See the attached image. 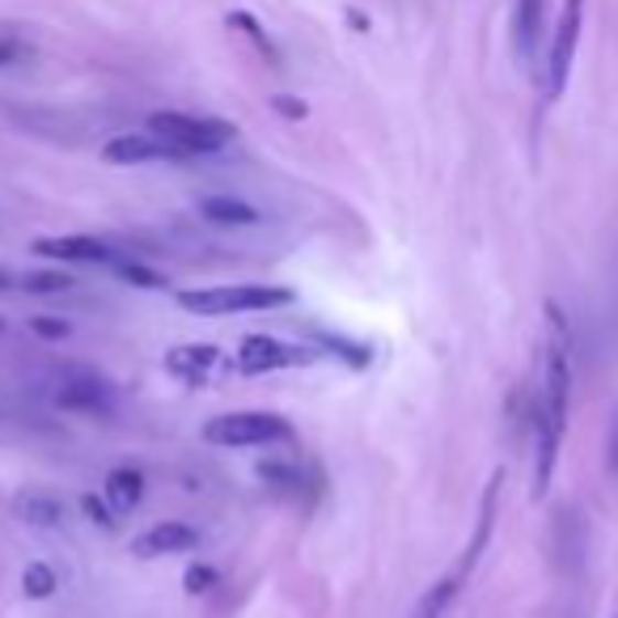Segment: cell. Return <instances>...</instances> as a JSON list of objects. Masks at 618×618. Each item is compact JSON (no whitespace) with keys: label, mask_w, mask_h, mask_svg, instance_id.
<instances>
[{"label":"cell","mask_w":618,"mask_h":618,"mask_svg":"<svg viewBox=\"0 0 618 618\" xmlns=\"http://www.w3.org/2000/svg\"><path fill=\"white\" fill-rule=\"evenodd\" d=\"M9 289H18V280H13V271L0 268V293H9Z\"/></svg>","instance_id":"obj_28"},{"label":"cell","mask_w":618,"mask_h":618,"mask_svg":"<svg viewBox=\"0 0 618 618\" xmlns=\"http://www.w3.org/2000/svg\"><path fill=\"white\" fill-rule=\"evenodd\" d=\"M326 348H335V356H344L348 365H356V369H365L369 365V348H360V344H348V339H339V335H323Z\"/></svg>","instance_id":"obj_20"},{"label":"cell","mask_w":618,"mask_h":618,"mask_svg":"<svg viewBox=\"0 0 618 618\" xmlns=\"http://www.w3.org/2000/svg\"><path fill=\"white\" fill-rule=\"evenodd\" d=\"M199 216L213 220V225H259L263 220L259 208H250L246 199H234V195H208V199H199Z\"/></svg>","instance_id":"obj_14"},{"label":"cell","mask_w":618,"mask_h":618,"mask_svg":"<svg viewBox=\"0 0 618 618\" xmlns=\"http://www.w3.org/2000/svg\"><path fill=\"white\" fill-rule=\"evenodd\" d=\"M119 275H123L128 284H135V289H149V293L165 289V275H158L153 268H140V263H119Z\"/></svg>","instance_id":"obj_19"},{"label":"cell","mask_w":618,"mask_h":618,"mask_svg":"<svg viewBox=\"0 0 618 618\" xmlns=\"http://www.w3.org/2000/svg\"><path fill=\"white\" fill-rule=\"evenodd\" d=\"M546 356H542V386L534 406V496L551 487L555 462L564 449L567 432V399H572V339L567 323L555 305H546Z\"/></svg>","instance_id":"obj_1"},{"label":"cell","mask_w":618,"mask_h":618,"mask_svg":"<svg viewBox=\"0 0 618 618\" xmlns=\"http://www.w3.org/2000/svg\"><path fill=\"white\" fill-rule=\"evenodd\" d=\"M22 517H26L30 525H43V530H52V525H59V521H64V505H59V500H52V496H30V500H22Z\"/></svg>","instance_id":"obj_16"},{"label":"cell","mask_w":618,"mask_h":618,"mask_svg":"<svg viewBox=\"0 0 618 618\" xmlns=\"http://www.w3.org/2000/svg\"><path fill=\"white\" fill-rule=\"evenodd\" d=\"M234 365L242 373H275V369H296V365H314V351L271 339V335H246Z\"/></svg>","instance_id":"obj_6"},{"label":"cell","mask_w":618,"mask_h":618,"mask_svg":"<svg viewBox=\"0 0 618 618\" xmlns=\"http://www.w3.org/2000/svg\"><path fill=\"white\" fill-rule=\"evenodd\" d=\"M296 296L289 289H271V284H225V289H195L178 293V305L187 314L220 318V314H254V310H284Z\"/></svg>","instance_id":"obj_2"},{"label":"cell","mask_w":618,"mask_h":618,"mask_svg":"<svg viewBox=\"0 0 618 618\" xmlns=\"http://www.w3.org/2000/svg\"><path fill=\"white\" fill-rule=\"evenodd\" d=\"M34 250L47 259H59V263H110L115 259L110 246L98 238H39Z\"/></svg>","instance_id":"obj_11"},{"label":"cell","mask_w":618,"mask_h":618,"mask_svg":"<svg viewBox=\"0 0 618 618\" xmlns=\"http://www.w3.org/2000/svg\"><path fill=\"white\" fill-rule=\"evenodd\" d=\"M22 55H26V43H18V39H0V68L13 64V59H22Z\"/></svg>","instance_id":"obj_25"},{"label":"cell","mask_w":618,"mask_h":618,"mask_svg":"<svg viewBox=\"0 0 618 618\" xmlns=\"http://www.w3.org/2000/svg\"><path fill=\"white\" fill-rule=\"evenodd\" d=\"M22 585H26V597H52V593H55V572L47 564H30L26 576H22Z\"/></svg>","instance_id":"obj_18"},{"label":"cell","mask_w":618,"mask_h":618,"mask_svg":"<svg viewBox=\"0 0 618 618\" xmlns=\"http://www.w3.org/2000/svg\"><path fill=\"white\" fill-rule=\"evenodd\" d=\"M213 585H216L213 567H191L187 572V589L191 593H204V589H213Z\"/></svg>","instance_id":"obj_24"},{"label":"cell","mask_w":618,"mask_h":618,"mask_svg":"<svg viewBox=\"0 0 618 618\" xmlns=\"http://www.w3.org/2000/svg\"><path fill=\"white\" fill-rule=\"evenodd\" d=\"M55 403L64 406V411H77V415H98V420L115 415L110 386L107 381H98V377H89V373L64 377V381H59V390H55Z\"/></svg>","instance_id":"obj_8"},{"label":"cell","mask_w":618,"mask_h":618,"mask_svg":"<svg viewBox=\"0 0 618 618\" xmlns=\"http://www.w3.org/2000/svg\"><path fill=\"white\" fill-rule=\"evenodd\" d=\"M348 22H351L356 30H369V18H365L360 9H348Z\"/></svg>","instance_id":"obj_26"},{"label":"cell","mask_w":618,"mask_h":618,"mask_svg":"<svg viewBox=\"0 0 618 618\" xmlns=\"http://www.w3.org/2000/svg\"><path fill=\"white\" fill-rule=\"evenodd\" d=\"M102 158L110 165H149V162H187V153L178 144H170L158 132H123L107 140Z\"/></svg>","instance_id":"obj_7"},{"label":"cell","mask_w":618,"mask_h":618,"mask_svg":"<svg viewBox=\"0 0 618 618\" xmlns=\"http://www.w3.org/2000/svg\"><path fill=\"white\" fill-rule=\"evenodd\" d=\"M220 351L213 344H187V348H174L165 356V373H174L178 381H199L216 365Z\"/></svg>","instance_id":"obj_12"},{"label":"cell","mask_w":618,"mask_h":618,"mask_svg":"<svg viewBox=\"0 0 618 618\" xmlns=\"http://www.w3.org/2000/svg\"><path fill=\"white\" fill-rule=\"evenodd\" d=\"M22 289L26 293H64V289H73V275L68 271H30L26 280H22Z\"/></svg>","instance_id":"obj_17"},{"label":"cell","mask_w":618,"mask_h":618,"mask_svg":"<svg viewBox=\"0 0 618 618\" xmlns=\"http://www.w3.org/2000/svg\"><path fill=\"white\" fill-rule=\"evenodd\" d=\"M542 26H546V4L542 0H517L512 4V47L521 64H534L542 47Z\"/></svg>","instance_id":"obj_10"},{"label":"cell","mask_w":618,"mask_h":618,"mask_svg":"<svg viewBox=\"0 0 618 618\" xmlns=\"http://www.w3.org/2000/svg\"><path fill=\"white\" fill-rule=\"evenodd\" d=\"M195 546H199V534L191 530L187 521H162V525H153V530H144L135 538L132 555L158 560V555H183V551H195Z\"/></svg>","instance_id":"obj_9"},{"label":"cell","mask_w":618,"mask_h":618,"mask_svg":"<svg viewBox=\"0 0 618 618\" xmlns=\"http://www.w3.org/2000/svg\"><path fill=\"white\" fill-rule=\"evenodd\" d=\"M293 429L284 415L275 411H229L204 424V441L208 445H225V449H246V445H271V441H289Z\"/></svg>","instance_id":"obj_5"},{"label":"cell","mask_w":618,"mask_h":618,"mask_svg":"<svg viewBox=\"0 0 618 618\" xmlns=\"http://www.w3.org/2000/svg\"><path fill=\"white\" fill-rule=\"evenodd\" d=\"M271 110H275V115H284V119H293V123L310 115V107H305L301 98H289V94H275V98H271Z\"/></svg>","instance_id":"obj_22"},{"label":"cell","mask_w":618,"mask_h":618,"mask_svg":"<svg viewBox=\"0 0 618 618\" xmlns=\"http://www.w3.org/2000/svg\"><path fill=\"white\" fill-rule=\"evenodd\" d=\"M107 505L115 512H132L140 500H144V475L132 470V466H115L107 475Z\"/></svg>","instance_id":"obj_13"},{"label":"cell","mask_w":618,"mask_h":618,"mask_svg":"<svg viewBox=\"0 0 618 618\" xmlns=\"http://www.w3.org/2000/svg\"><path fill=\"white\" fill-rule=\"evenodd\" d=\"M610 470H618V420H615V432H610Z\"/></svg>","instance_id":"obj_27"},{"label":"cell","mask_w":618,"mask_h":618,"mask_svg":"<svg viewBox=\"0 0 618 618\" xmlns=\"http://www.w3.org/2000/svg\"><path fill=\"white\" fill-rule=\"evenodd\" d=\"M30 330H34L39 339H68V335H73V326L64 323V318H52V314L30 318Z\"/></svg>","instance_id":"obj_21"},{"label":"cell","mask_w":618,"mask_h":618,"mask_svg":"<svg viewBox=\"0 0 618 618\" xmlns=\"http://www.w3.org/2000/svg\"><path fill=\"white\" fill-rule=\"evenodd\" d=\"M82 509L89 512V521H94V525H102V530L115 525V509H110V505H98V496H85Z\"/></svg>","instance_id":"obj_23"},{"label":"cell","mask_w":618,"mask_h":618,"mask_svg":"<svg viewBox=\"0 0 618 618\" xmlns=\"http://www.w3.org/2000/svg\"><path fill=\"white\" fill-rule=\"evenodd\" d=\"M149 132L165 135L170 144H178L187 158H204V153H220L238 128L225 119H208V115H183V110H158L149 115Z\"/></svg>","instance_id":"obj_3"},{"label":"cell","mask_w":618,"mask_h":618,"mask_svg":"<svg viewBox=\"0 0 618 618\" xmlns=\"http://www.w3.org/2000/svg\"><path fill=\"white\" fill-rule=\"evenodd\" d=\"M581 30H585V0H564L551 43H546V64H542V94L546 102H560L576 64V47H581Z\"/></svg>","instance_id":"obj_4"},{"label":"cell","mask_w":618,"mask_h":618,"mask_svg":"<svg viewBox=\"0 0 618 618\" xmlns=\"http://www.w3.org/2000/svg\"><path fill=\"white\" fill-rule=\"evenodd\" d=\"M225 22H229V30H238L242 39H250V43H254V52L263 55V59H268L271 68H280V52H275V43H271V34H268V30L259 26V18H250L246 9H234V13L225 18Z\"/></svg>","instance_id":"obj_15"}]
</instances>
